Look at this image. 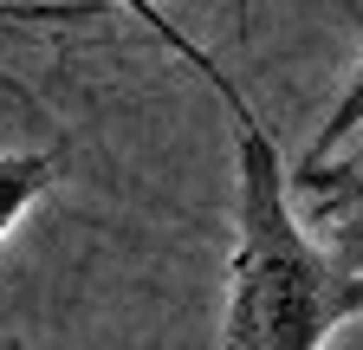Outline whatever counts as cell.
Segmentation results:
<instances>
[{"instance_id": "cell-1", "label": "cell", "mask_w": 363, "mask_h": 350, "mask_svg": "<svg viewBox=\"0 0 363 350\" xmlns=\"http://www.w3.org/2000/svg\"><path fill=\"white\" fill-rule=\"evenodd\" d=\"M234 259H227L220 350H325L363 318V273L337 266L292 201L286 156L253 111L234 117Z\"/></svg>"}, {"instance_id": "cell-2", "label": "cell", "mask_w": 363, "mask_h": 350, "mask_svg": "<svg viewBox=\"0 0 363 350\" xmlns=\"http://www.w3.org/2000/svg\"><path fill=\"white\" fill-rule=\"evenodd\" d=\"M292 188H305V227L331 247L337 266L363 273V169H331V162H298Z\"/></svg>"}, {"instance_id": "cell-3", "label": "cell", "mask_w": 363, "mask_h": 350, "mask_svg": "<svg viewBox=\"0 0 363 350\" xmlns=\"http://www.w3.org/2000/svg\"><path fill=\"white\" fill-rule=\"evenodd\" d=\"M117 7H123V13H130L136 26H143V33H156V46H162L169 59H182V65H189V72H195V78L208 84V91H214V98L227 104V117H240V111H247L240 84L227 78V72H220V65H214V59H208V52L195 46V39H189V33H182V26H175V20H169V13L156 7V0H117Z\"/></svg>"}, {"instance_id": "cell-4", "label": "cell", "mask_w": 363, "mask_h": 350, "mask_svg": "<svg viewBox=\"0 0 363 350\" xmlns=\"http://www.w3.org/2000/svg\"><path fill=\"white\" fill-rule=\"evenodd\" d=\"M52 188V156L45 149H0V240L13 234V221Z\"/></svg>"}, {"instance_id": "cell-5", "label": "cell", "mask_w": 363, "mask_h": 350, "mask_svg": "<svg viewBox=\"0 0 363 350\" xmlns=\"http://www.w3.org/2000/svg\"><path fill=\"white\" fill-rule=\"evenodd\" d=\"M357 130H363V59H357L350 78L337 84V104L325 111V123H318V137H311V149H305V169H311V162H331L337 143H350Z\"/></svg>"}]
</instances>
